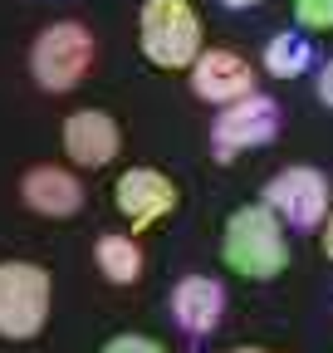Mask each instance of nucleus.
<instances>
[{
  "label": "nucleus",
  "mask_w": 333,
  "mask_h": 353,
  "mask_svg": "<svg viewBox=\"0 0 333 353\" xmlns=\"http://www.w3.org/2000/svg\"><path fill=\"white\" fill-rule=\"evenodd\" d=\"M226 10H250V6H260V0H221Z\"/></svg>",
  "instance_id": "obj_18"
},
{
  "label": "nucleus",
  "mask_w": 333,
  "mask_h": 353,
  "mask_svg": "<svg viewBox=\"0 0 333 353\" xmlns=\"http://www.w3.org/2000/svg\"><path fill=\"white\" fill-rule=\"evenodd\" d=\"M122 148V128L103 113V108H78L64 118V157L83 172H98L118 157Z\"/></svg>",
  "instance_id": "obj_9"
},
{
  "label": "nucleus",
  "mask_w": 333,
  "mask_h": 353,
  "mask_svg": "<svg viewBox=\"0 0 333 353\" xmlns=\"http://www.w3.org/2000/svg\"><path fill=\"white\" fill-rule=\"evenodd\" d=\"M265 74H275V79H299V74H309L314 69V44H309V34H299V30H279L270 44H265Z\"/></svg>",
  "instance_id": "obj_12"
},
{
  "label": "nucleus",
  "mask_w": 333,
  "mask_h": 353,
  "mask_svg": "<svg viewBox=\"0 0 333 353\" xmlns=\"http://www.w3.org/2000/svg\"><path fill=\"white\" fill-rule=\"evenodd\" d=\"M98 353H172L162 339H147V334H118V339H108Z\"/></svg>",
  "instance_id": "obj_15"
},
{
  "label": "nucleus",
  "mask_w": 333,
  "mask_h": 353,
  "mask_svg": "<svg viewBox=\"0 0 333 353\" xmlns=\"http://www.w3.org/2000/svg\"><path fill=\"white\" fill-rule=\"evenodd\" d=\"M294 20L304 30H333V0H294Z\"/></svg>",
  "instance_id": "obj_14"
},
{
  "label": "nucleus",
  "mask_w": 333,
  "mask_h": 353,
  "mask_svg": "<svg viewBox=\"0 0 333 353\" xmlns=\"http://www.w3.org/2000/svg\"><path fill=\"white\" fill-rule=\"evenodd\" d=\"M319 245H323V255L333 260V211H328V221L319 226Z\"/></svg>",
  "instance_id": "obj_17"
},
{
  "label": "nucleus",
  "mask_w": 333,
  "mask_h": 353,
  "mask_svg": "<svg viewBox=\"0 0 333 353\" xmlns=\"http://www.w3.org/2000/svg\"><path fill=\"white\" fill-rule=\"evenodd\" d=\"M177 201H182L177 182L166 172H157V167H128L118 176V187H113V206L133 231H152L157 221H166L177 211Z\"/></svg>",
  "instance_id": "obj_7"
},
{
  "label": "nucleus",
  "mask_w": 333,
  "mask_h": 353,
  "mask_svg": "<svg viewBox=\"0 0 333 353\" xmlns=\"http://www.w3.org/2000/svg\"><path fill=\"white\" fill-rule=\"evenodd\" d=\"M221 260L245 280H275L289 265V241H284V221L265 206L250 201L235 206L226 231H221Z\"/></svg>",
  "instance_id": "obj_1"
},
{
  "label": "nucleus",
  "mask_w": 333,
  "mask_h": 353,
  "mask_svg": "<svg viewBox=\"0 0 333 353\" xmlns=\"http://www.w3.org/2000/svg\"><path fill=\"white\" fill-rule=\"evenodd\" d=\"M230 353H270V348H260V343H240V348H230Z\"/></svg>",
  "instance_id": "obj_19"
},
{
  "label": "nucleus",
  "mask_w": 333,
  "mask_h": 353,
  "mask_svg": "<svg viewBox=\"0 0 333 353\" xmlns=\"http://www.w3.org/2000/svg\"><path fill=\"white\" fill-rule=\"evenodd\" d=\"M166 309H172V324L182 334H211L226 314V285L211 280V275H186V280L172 285Z\"/></svg>",
  "instance_id": "obj_11"
},
{
  "label": "nucleus",
  "mask_w": 333,
  "mask_h": 353,
  "mask_svg": "<svg viewBox=\"0 0 333 353\" xmlns=\"http://www.w3.org/2000/svg\"><path fill=\"white\" fill-rule=\"evenodd\" d=\"M20 201L34 211V216H50V221H69L83 211V182L69 172V167H54V162H39L20 176Z\"/></svg>",
  "instance_id": "obj_10"
},
{
  "label": "nucleus",
  "mask_w": 333,
  "mask_h": 353,
  "mask_svg": "<svg viewBox=\"0 0 333 353\" xmlns=\"http://www.w3.org/2000/svg\"><path fill=\"white\" fill-rule=\"evenodd\" d=\"M333 187H328V172L294 162V167H279L270 182H265V206L284 221L289 231H319L328 211H333Z\"/></svg>",
  "instance_id": "obj_5"
},
{
  "label": "nucleus",
  "mask_w": 333,
  "mask_h": 353,
  "mask_svg": "<svg viewBox=\"0 0 333 353\" xmlns=\"http://www.w3.org/2000/svg\"><path fill=\"white\" fill-rule=\"evenodd\" d=\"M191 94L226 108L235 99L260 94V88H255V69H250L245 54L226 50V44H211V50H201V59L191 64Z\"/></svg>",
  "instance_id": "obj_8"
},
{
  "label": "nucleus",
  "mask_w": 333,
  "mask_h": 353,
  "mask_svg": "<svg viewBox=\"0 0 333 353\" xmlns=\"http://www.w3.org/2000/svg\"><path fill=\"white\" fill-rule=\"evenodd\" d=\"M138 44L152 69H191L206 50L191 0H147L138 10Z\"/></svg>",
  "instance_id": "obj_2"
},
{
  "label": "nucleus",
  "mask_w": 333,
  "mask_h": 353,
  "mask_svg": "<svg viewBox=\"0 0 333 353\" xmlns=\"http://www.w3.org/2000/svg\"><path fill=\"white\" fill-rule=\"evenodd\" d=\"M314 88H319V103L333 108V59H323V64L314 69Z\"/></svg>",
  "instance_id": "obj_16"
},
{
  "label": "nucleus",
  "mask_w": 333,
  "mask_h": 353,
  "mask_svg": "<svg viewBox=\"0 0 333 353\" xmlns=\"http://www.w3.org/2000/svg\"><path fill=\"white\" fill-rule=\"evenodd\" d=\"M94 260H98L103 280H113V285H138L142 280V245L133 236H103Z\"/></svg>",
  "instance_id": "obj_13"
},
{
  "label": "nucleus",
  "mask_w": 333,
  "mask_h": 353,
  "mask_svg": "<svg viewBox=\"0 0 333 353\" xmlns=\"http://www.w3.org/2000/svg\"><path fill=\"white\" fill-rule=\"evenodd\" d=\"M50 270L30 260H0V339L30 343L50 324Z\"/></svg>",
  "instance_id": "obj_3"
},
{
  "label": "nucleus",
  "mask_w": 333,
  "mask_h": 353,
  "mask_svg": "<svg viewBox=\"0 0 333 353\" xmlns=\"http://www.w3.org/2000/svg\"><path fill=\"white\" fill-rule=\"evenodd\" d=\"M94 54H98L94 34L83 25H74V20H59V25L34 34L30 74H34V83L45 88V94H69V88H78L83 74L94 69Z\"/></svg>",
  "instance_id": "obj_4"
},
{
  "label": "nucleus",
  "mask_w": 333,
  "mask_h": 353,
  "mask_svg": "<svg viewBox=\"0 0 333 353\" xmlns=\"http://www.w3.org/2000/svg\"><path fill=\"white\" fill-rule=\"evenodd\" d=\"M279 138V103L270 94H250L221 108L216 128H211V152L221 162L240 157V152H260Z\"/></svg>",
  "instance_id": "obj_6"
}]
</instances>
